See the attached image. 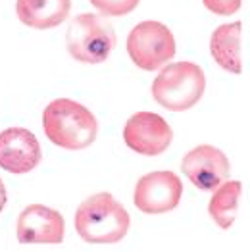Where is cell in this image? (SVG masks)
<instances>
[{
    "label": "cell",
    "mask_w": 250,
    "mask_h": 252,
    "mask_svg": "<svg viewBox=\"0 0 250 252\" xmlns=\"http://www.w3.org/2000/svg\"><path fill=\"white\" fill-rule=\"evenodd\" d=\"M65 46L77 62L102 63L116 46V31L106 16L79 14L67 27Z\"/></svg>",
    "instance_id": "277c9868"
},
{
    "label": "cell",
    "mask_w": 250,
    "mask_h": 252,
    "mask_svg": "<svg viewBox=\"0 0 250 252\" xmlns=\"http://www.w3.org/2000/svg\"><path fill=\"white\" fill-rule=\"evenodd\" d=\"M181 169L187 179L200 190H214L229 177V160L219 148L200 145L185 154Z\"/></svg>",
    "instance_id": "ba28073f"
},
{
    "label": "cell",
    "mask_w": 250,
    "mask_h": 252,
    "mask_svg": "<svg viewBox=\"0 0 250 252\" xmlns=\"http://www.w3.org/2000/svg\"><path fill=\"white\" fill-rule=\"evenodd\" d=\"M183 194V183L173 171H150L135 187L133 202L143 214L158 216L177 208Z\"/></svg>",
    "instance_id": "8992f818"
},
{
    "label": "cell",
    "mask_w": 250,
    "mask_h": 252,
    "mask_svg": "<svg viewBox=\"0 0 250 252\" xmlns=\"http://www.w3.org/2000/svg\"><path fill=\"white\" fill-rule=\"evenodd\" d=\"M102 16H127L131 14L141 0H89Z\"/></svg>",
    "instance_id": "5bb4252c"
},
{
    "label": "cell",
    "mask_w": 250,
    "mask_h": 252,
    "mask_svg": "<svg viewBox=\"0 0 250 252\" xmlns=\"http://www.w3.org/2000/svg\"><path fill=\"white\" fill-rule=\"evenodd\" d=\"M42 150L37 137L25 127H10L0 133V168L10 173H29L41 164Z\"/></svg>",
    "instance_id": "30bf717a"
},
{
    "label": "cell",
    "mask_w": 250,
    "mask_h": 252,
    "mask_svg": "<svg viewBox=\"0 0 250 252\" xmlns=\"http://www.w3.org/2000/svg\"><path fill=\"white\" fill-rule=\"evenodd\" d=\"M241 21L223 23L219 25L210 37V52L212 58L231 73H243V60H241Z\"/></svg>",
    "instance_id": "7c38bea8"
},
{
    "label": "cell",
    "mask_w": 250,
    "mask_h": 252,
    "mask_svg": "<svg viewBox=\"0 0 250 252\" xmlns=\"http://www.w3.org/2000/svg\"><path fill=\"white\" fill-rule=\"evenodd\" d=\"M131 220L124 206L110 194L98 192L83 200L75 214V229L85 243L114 245L129 231Z\"/></svg>",
    "instance_id": "7a4b0ae2"
},
{
    "label": "cell",
    "mask_w": 250,
    "mask_h": 252,
    "mask_svg": "<svg viewBox=\"0 0 250 252\" xmlns=\"http://www.w3.org/2000/svg\"><path fill=\"white\" fill-rule=\"evenodd\" d=\"M4 206H6V187H4V183L0 179V212L4 210Z\"/></svg>",
    "instance_id": "2e32d148"
},
{
    "label": "cell",
    "mask_w": 250,
    "mask_h": 252,
    "mask_svg": "<svg viewBox=\"0 0 250 252\" xmlns=\"http://www.w3.org/2000/svg\"><path fill=\"white\" fill-rule=\"evenodd\" d=\"M204 6L216 16H231L237 14L243 0H202Z\"/></svg>",
    "instance_id": "9a60e30c"
},
{
    "label": "cell",
    "mask_w": 250,
    "mask_h": 252,
    "mask_svg": "<svg viewBox=\"0 0 250 252\" xmlns=\"http://www.w3.org/2000/svg\"><path fill=\"white\" fill-rule=\"evenodd\" d=\"M171 139L173 131L169 124L154 112H137L124 127L125 145L143 156H158L166 152Z\"/></svg>",
    "instance_id": "52a82bcc"
},
{
    "label": "cell",
    "mask_w": 250,
    "mask_h": 252,
    "mask_svg": "<svg viewBox=\"0 0 250 252\" xmlns=\"http://www.w3.org/2000/svg\"><path fill=\"white\" fill-rule=\"evenodd\" d=\"M63 231L62 214L42 204H29L18 218V241L21 245H60Z\"/></svg>",
    "instance_id": "9c48e42d"
},
{
    "label": "cell",
    "mask_w": 250,
    "mask_h": 252,
    "mask_svg": "<svg viewBox=\"0 0 250 252\" xmlns=\"http://www.w3.org/2000/svg\"><path fill=\"white\" fill-rule=\"evenodd\" d=\"M127 54L137 67L145 71L160 69L175 56L173 33L160 21H141L127 37Z\"/></svg>",
    "instance_id": "5b68a950"
},
{
    "label": "cell",
    "mask_w": 250,
    "mask_h": 252,
    "mask_svg": "<svg viewBox=\"0 0 250 252\" xmlns=\"http://www.w3.org/2000/svg\"><path fill=\"white\" fill-rule=\"evenodd\" d=\"M71 0H18L16 14L23 25L31 29H52L67 20Z\"/></svg>",
    "instance_id": "8fae6325"
},
{
    "label": "cell",
    "mask_w": 250,
    "mask_h": 252,
    "mask_svg": "<svg viewBox=\"0 0 250 252\" xmlns=\"http://www.w3.org/2000/svg\"><path fill=\"white\" fill-rule=\"evenodd\" d=\"M216 192L212 194L208 204V212L212 220L219 229H229L237 218L239 210V198L243 192V183L241 181H223L221 185L216 187Z\"/></svg>",
    "instance_id": "4fadbf2b"
},
{
    "label": "cell",
    "mask_w": 250,
    "mask_h": 252,
    "mask_svg": "<svg viewBox=\"0 0 250 252\" xmlns=\"http://www.w3.org/2000/svg\"><path fill=\"white\" fill-rule=\"evenodd\" d=\"M42 127L52 145L83 150L96 141L98 124L93 112L71 98H56L42 112Z\"/></svg>",
    "instance_id": "6da1fadb"
},
{
    "label": "cell",
    "mask_w": 250,
    "mask_h": 252,
    "mask_svg": "<svg viewBox=\"0 0 250 252\" xmlns=\"http://www.w3.org/2000/svg\"><path fill=\"white\" fill-rule=\"evenodd\" d=\"M206 89L200 65L192 62L166 63L152 83V96L169 112H185L196 104Z\"/></svg>",
    "instance_id": "3957f363"
}]
</instances>
